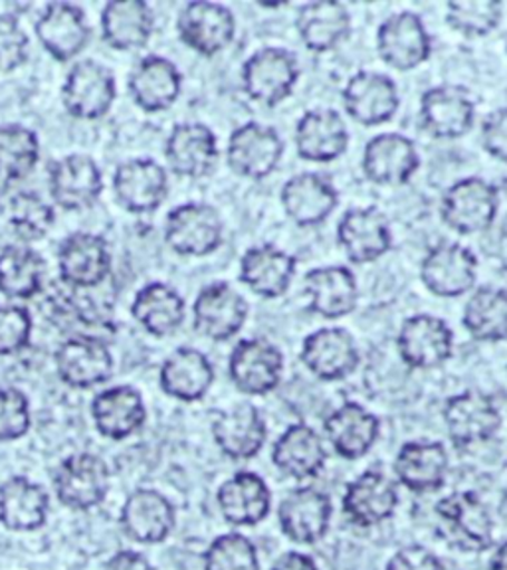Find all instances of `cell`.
<instances>
[{
	"label": "cell",
	"mask_w": 507,
	"mask_h": 570,
	"mask_svg": "<svg viewBox=\"0 0 507 570\" xmlns=\"http://www.w3.org/2000/svg\"><path fill=\"white\" fill-rule=\"evenodd\" d=\"M272 462L287 478L312 480L323 472L328 450L312 426L292 424L285 428L272 448Z\"/></svg>",
	"instance_id": "obj_31"
},
{
	"label": "cell",
	"mask_w": 507,
	"mask_h": 570,
	"mask_svg": "<svg viewBox=\"0 0 507 570\" xmlns=\"http://www.w3.org/2000/svg\"><path fill=\"white\" fill-rule=\"evenodd\" d=\"M135 321L155 337H167L185 321V302L167 284H149L139 289L131 305Z\"/></svg>",
	"instance_id": "obj_44"
},
{
	"label": "cell",
	"mask_w": 507,
	"mask_h": 570,
	"mask_svg": "<svg viewBox=\"0 0 507 570\" xmlns=\"http://www.w3.org/2000/svg\"><path fill=\"white\" fill-rule=\"evenodd\" d=\"M333 503L318 488L290 491L277 508V525L282 533L298 544H315L330 533Z\"/></svg>",
	"instance_id": "obj_8"
},
{
	"label": "cell",
	"mask_w": 507,
	"mask_h": 570,
	"mask_svg": "<svg viewBox=\"0 0 507 570\" xmlns=\"http://www.w3.org/2000/svg\"><path fill=\"white\" fill-rule=\"evenodd\" d=\"M267 570H321L313 557L300 551H287L277 557L274 564Z\"/></svg>",
	"instance_id": "obj_57"
},
{
	"label": "cell",
	"mask_w": 507,
	"mask_h": 570,
	"mask_svg": "<svg viewBox=\"0 0 507 570\" xmlns=\"http://www.w3.org/2000/svg\"><path fill=\"white\" fill-rule=\"evenodd\" d=\"M294 256L272 244L250 248L241 259L242 284L260 297H282L295 276Z\"/></svg>",
	"instance_id": "obj_36"
},
{
	"label": "cell",
	"mask_w": 507,
	"mask_h": 570,
	"mask_svg": "<svg viewBox=\"0 0 507 570\" xmlns=\"http://www.w3.org/2000/svg\"><path fill=\"white\" fill-rule=\"evenodd\" d=\"M45 259L27 246H7L0 252V294L10 299H30L42 289Z\"/></svg>",
	"instance_id": "obj_46"
},
{
	"label": "cell",
	"mask_w": 507,
	"mask_h": 570,
	"mask_svg": "<svg viewBox=\"0 0 507 570\" xmlns=\"http://www.w3.org/2000/svg\"><path fill=\"white\" fill-rule=\"evenodd\" d=\"M32 320L25 307L0 305V355L9 356L28 347Z\"/></svg>",
	"instance_id": "obj_52"
},
{
	"label": "cell",
	"mask_w": 507,
	"mask_h": 570,
	"mask_svg": "<svg viewBox=\"0 0 507 570\" xmlns=\"http://www.w3.org/2000/svg\"><path fill=\"white\" fill-rule=\"evenodd\" d=\"M298 35L312 52H328L345 40L351 30V18L341 2L320 0L305 4L298 14Z\"/></svg>",
	"instance_id": "obj_42"
},
{
	"label": "cell",
	"mask_w": 507,
	"mask_h": 570,
	"mask_svg": "<svg viewBox=\"0 0 507 570\" xmlns=\"http://www.w3.org/2000/svg\"><path fill=\"white\" fill-rule=\"evenodd\" d=\"M300 358L315 379L335 383L355 373L359 348L349 331L325 327L303 338Z\"/></svg>",
	"instance_id": "obj_14"
},
{
	"label": "cell",
	"mask_w": 507,
	"mask_h": 570,
	"mask_svg": "<svg viewBox=\"0 0 507 570\" xmlns=\"http://www.w3.org/2000/svg\"><path fill=\"white\" fill-rule=\"evenodd\" d=\"M323 432L335 454L353 462L373 450L381 434V422L365 406L345 402L323 420Z\"/></svg>",
	"instance_id": "obj_20"
},
{
	"label": "cell",
	"mask_w": 507,
	"mask_h": 570,
	"mask_svg": "<svg viewBox=\"0 0 507 570\" xmlns=\"http://www.w3.org/2000/svg\"><path fill=\"white\" fill-rule=\"evenodd\" d=\"M377 50L384 63L409 71L427 62L432 42L422 18L410 10L387 18L377 32Z\"/></svg>",
	"instance_id": "obj_9"
},
{
	"label": "cell",
	"mask_w": 507,
	"mask_h": 570,
	"mask_svg": "<svg viewBox=\"0 0 507 570\" xmlns=\"http://www.w3.org/2000/svg\"><path fill=\"white\" fill-rule=\"evenodd\" d=\"M104 178L96 160L86 155H70L50 170V195L66 210H81L98 200Z\"/></svg>",
	"instance_id": "obj_30"
},
{
	"label": "cell",
	"mask_w": 507,
	"mask_h": 570,
	"mask_svg": "<svg viewBox=\"0 0 507 570\" xmlns=\"http://www.w3.org/2000/svg\"><path fill=\"white\" fill-rule=\"evenodd\" d=\"M203 564L205 570H260L259 549L246 534L224 533L208 544Z\"/></svg>",
	"instance_id": "obj_48"
},
{
	"label": "cell",
	"mask_w": 507,
	"mask_h": 570,
	"mask_svg": "<svg viewBox=\"0 0 507 570\" xmlns=\"http://www.w3.org/2000/svg\"><path fill=\"white\" fill-rule=\"evenodd\" d=\"M228 374L242 394L264 396L282 381L284 355L266 338H244L232 348Z\"/></svg>",
	"instance_id": "obj_3"
},
{
	"label": "cell",
	"mask_w": 507,
	"mask_h": 570,
	"mask_svg": "<svg viewBox=\"0 0 507 570\" xmlns=\"http://www.w3.org/2000/svg\"><path fill=\"white\" fill-rule=\"evenodd\" d=\"M435 515L448 544L464 552H486L494 547V517L476 491H455L438 499Z\"/></svg>",
	"instance_id": "obj_1"
},
{
	"label": "cell",
	"mask_w": 507,
	"mask_h": 570,
	"mask_svg": "<svg viewBox=\"0 0 507 570\" xmlns=\"http://www.w3.org/2000/svg\"><path fill=\"white\" fill-rule=\"evenodd\" d=\"M282 206L298 226H315L338 206L339 195L330 180L315 173L295 175L282 188Z\"/></svg>",
	"instance_id": "obj_34"
},
{
	"label": "cell",
	"mask_w": 507,
	"mask_h": 570,
	"mask_svg": "<svg viewBox=\"0 0 507 570\" xmlns=\"http://www.w3.org/2000/svg\"><path fill=\"white\" fill-rule=\"evenodd\" d=\"M338 240L353 264H371L391 249V228L384 214L373 206L351 208L339 223Z\"/></svg>",
	"instance_id": "obj_23"
},
{
	"label": "cell",
	"mask_w": 507,
	"mask_h": 570,
	"mask_svg": "<svg viewBox=\"0 0 507 570\" xmlns=\"http://www.w3.org/2000/svg\"><path fill=\"white\" fill-rule=\"evenodd\" d=\"M284 142L280 139L276 129L267 125H242L231 135L226 157L228 167L241 177L264 178L276 169L282 159Z\"/></svg>",
	"instance_id": "obj_15"
},
{
	"label": "cell",
	"mask_w": 507,
	"mask_h": 570,
	"mask_svg": "<svg viewBox=\"0 0 507 570\" xmlns=\"http://www.w3.org/2000/svg\"><path fill=\"white\" fill-rule=\"evenodd\" d=\"M40 157L38 137L22 125H0V178L17 183L32 173Z\"/></svg>",
	"instance_id": "obj_47"
},
{
	"label": "cell",
	"mask_w": 507,
	"mask_h": 570,
	"mask_svg": "<svg viewBox=\"0 0 507 570\" xmlns=\"http://www.w3.org/2000/svg\"><path fill=\"white\" fill-rule=\"evenodd\" d=\"M56 368L64 384L71 389H91L106 383L114 373V356L96 337L80 335L64 343L56 353Z\"/></svg>",
	"instance_id": "obj_24"
},
{
	"label": "cell",
	"mask_w": 507,
	"mask_h": 570,
	"mask_svg": "<svg viewBox=\"0 0 507 570\" xmlns=\"http://www.w3.org/2000/svg\"><path fill=\"white\" fill-rule=\"evenodd\" d=\"M181 40L203 56L223 52L234 38V17L218 2L196 0L181 10L177 22Z\"/></svg>",
	"instance_id": "obj_17"
},
{
	"label": "cell",
	"mask_w": 507,
	"mask_h": 570,
	"mask_svg": "<svg viewBox=\"0 0 507 570\" xmlns=\"http://www.w3.org/2000/svg\"><path fill=\"white\" fill-rule=\"evenodd\" d=\"M399 505V485L381 470H367L349 481L341 509L351 525L369 529L391 519Z\"/></svg>",
	"instance_id": "obj_7"
},
{
	"label": "cell",
	"mask_w": 507,
	"mask_h": 570,
	"mask_svg": "<svg viewBox=\"0 0 507 570\" xmlns=\"http://www.w3.org/2000/svg\"><path fill=\"white\" fill-rule=\"evenodd\" d=\"M478 259L462 244H440L420 264V279L430 294L460 297L468 294L478 277Z\"/></svg>",
	"instance_id": "obj_12"
},
{
	"label": "cell",
	"mask_w": 507,
	"mask_h": 570,
	"mask_svg": "<svg viewBox=\"0 0 507 570\" xmlns=\"http://www.w3.org/2000/svg\"><path fill=\"white\" fill-rule=\"evenodd\" d=\"M501 20L498 0H456L448 2V24L466 36L490 35Z\"/></svg>",
	"instance_id": "obj_50"
},
{
	"label": "cell",
	"mask_w": 507,
	"mask_h": 570,
	"mask_svg": "<svg viewBox=\"0 0 507 570\" xmlns=\"http://www.w3.org/2000/svg\"><path fill=\"white\" fill-rule=\"evenodd\" d=\"M165 240L181 256H206L223 244V220L213 206L181 205L167 218Z\"/></svg>",
	"instance_id": "obj_10"
},
{
	"label": "cell",
	"mask_w": 507,
	"mask_h": 570,
	"mask_svg": "<svg viewBox=\"0 0 507 570\" xmlns=\"http://www.w3.org/2000/svg\"><path fill=\"white\" fill-rule=\"evenodd\" d=\"M499 195L484 178H462L446 190L442 218L458 234L488 230L498 214Z\"/></svg>",
	"instance_id": "obj_5"
},
{
	"label": "cell",
	"mask_w": 507,
	"mask_h": 570,
	"mask_svg": "<svg viewBox=\"0 0 507 570\" xmlns=\"http://www.w3.org/2000/svg\"><path fill=\"white\" fill-rule=\"evenodd\" d=\"M397 347L404 365L419 371L437 368L455 353V333L435 315H412L402 323Z\"/></svg>",
	"instance_id": "obj_11"
},
{
	"label": "cell",
	"mask_w": 507,
	"mask_h": 570,
	"mask_svg": "<svg viewBox=\"0 0 507 570\" xmlns=\"http://www.w3.org/2000/svg\"><path fill=\"white\" fill-rule=\"evenodd\" d=\"M506 46H507V40H506Z\"/></svg>",
	"instance_id": "obj_59"
},
{
	"label": "cell",
	"mask_w": 507,
	"mask_h": 570,
	"mask_svg": "<svg viewBox=\"0 0 507 570\" xmlns=\"http://www.w3.org/2000/svg\"><path fill=\"white\" fill-rule=\"evenodd\" d=\"M417 145L401 134H381L367 142L363 170L377 185H404L419 170Z\"/></svg>",
	"instance_id": "obj_29"
},
{
	"label": "cell",
	"mask_w": 507,
	"mask_h": 570,
	"mask_svg": "<svg viewBox=\"0 0 507 570\" xmlns=\"http://www.w3.org/2000/svg\"><path fill=\"white\" fill-rule=\"evenodd\" d=\"M28 36L18 20L10 14H0V71L17 70L27 62Z\"/></svg>",
	"instance_id": "obj_53"
},
{
	"label": "cell",
	"mask_w": 507,
	"mask_h": 570,
	"mask_svg": "<svg viewBox=\"0 0 507 570\" xmlns=\"http://www.w3.org/2000/svg\"><path fill=\"white\" fill-rule=\"evenodd\" d=\"M214 444L234 462L252 460L266 444V420L256 406L248 402L216 414L213 422Z\"/></svg>",
	"instance_id": "obj_18"
},
{
	"label": "cell",
	"mask_w": 507,
	"mask_h": 570,
	"mask_svg": "<svg viewBox=\"0 0 507 570\" xmlns=\"http://www.w3.org/2000/svg\"><path fill=\"white\" fill-rule=\"evenodd\" d=\"M348 127L335 109H313L295 125L298 155L313 163H328L348 149Z\"/></svg>",
	"instance_id": "obj_33"
},
{
	"label": "cell",
	"mask_w": 507,
	"mask_h": 570,
	"mask_svg": "<svg viewBox=\"0 0 507 570\" xmlns=\"http://www.w3.org/2000/svg\"><path fill=\"white\" fill-rule=\"evenodd\" d=\"M91 416L99 434L125 440L145 424V404L134 386H114L99 392L91 402Z\"/></svg>",
	"instance_id": "obj_41"
},
{
	"label": "cell",
	"mask_w": 507,
	"mask_h": 570,
	"mask_svg": "<svg viewBox=\"0 0 507 570\" xmlns=\"http://www.w3.org/2000/svg\"><path fill=\"white\" fill-rule=\"evenodd\" d=\"M36 36L56 60L68 62L86 48L89 27L81 9L70 2H52L36 22Z\"/></svg>",
	"instance_id": "obj_32"
},
{
	"label": "cell",
	"mask_w": 507,
	"mask_h": 570,
	"mask_svg": "<svg viewBox=\"0 0 507 570\" xmlns=\"http://www.w3.org/2000/svg\"><path fill=\"white\" fill-rule=\"evenodd\" d=\"M159 383L163 392L175 401H201L213 386L214 368L205 353L181 347L160 366Z\"/></svg>",
	"instance_id": "obj_38"
},
{
	"label": "cell",
	"mask_w": 507,
	"mask_h": 570,
	"mask_svg": "<svg viewBox=\"0 0 507 570\" xmlns=\"http://www.w3.org/2000/svg\"><path fill=\"white\" fill-rule=\"evenodd\" d=\"M32 424L27 394L17 389H0V442L27 436Z\"/></svg>",
	"instance_id": "obj_51"
},
{
	"label": "cell",
	"mask_w": 507,
	"mask_h": 570,
	"mask_svg": "<svg viewBox=\"0 0 507 570\" xmlns=\"http://www.w3.org/2000/svg\"><path fill=\"white\" fill-rule=\"evenodd\" d=\"M464 327L476 341L499 343L507 338V292L480 287L464 307Z\"/></svg>",
	"instance_id": "obj_45"
},
{
	"label": "cell",
	"mask_w": 507,
	"mask_h": 570,
	"mask_svg": "<svg viewBox=\"0 0 507 570\" xmlns=\"http://www.w3.org/2000/svg\"><path fill=\"white\" fill-rule=\"evenodd\" d=\"M343 107L357 124H387L399 109V91L384 73L359 71L343 89Z\"/></svg>",
	"instance_id": "obj_27"
},
{
	"label": "cell",
	"mask_w": 507,
	"mask_h": 570,
	"mask_svg": "<svg viewBox=\"0 0 507 570\" xmlns=\"http://www.w3.org/2000/svg\"><path fill=\"white\" fill-rule=\"evenodd\" d=\"M481 142L491 157L507 165V107L491 111L481 125Z\"/></svg>",
	"instance_id": "obj_55"
},
{
	"label": "cell",
	"mask_w": 507,
	"mask_h": 570,
	"mask_svg": "<svg viewBox=\"0 0 507 570\" xmlns=\"http://www.w3.org/2000/svg\"><path fill=\"white\" fill-rule=\"evenodd\" d=\"M58 266L64 284L80 289L98 287L109 276L111 254L101 236L76 232L60 246Z\"/></svg>",
	"instance_id": "obj_25"
},
{
	"label": "cell",
	"mask_w": 507,
	"mask_h": 570,
	"mask_svg": "<svg viewBox=\"0 0 507 570\" xmlns=\"http://www.w3.org/2000/svg\"><path fill=\"white\" fill-rule=\"evenodd\" d=\"M442 416L448 438L458 450L488 442L501 428L496 402L480 391H464L448 399Z\"/></svg>",
	"instance_id": "obj_2"
},
{
	"label": "cell",
	"mask_w": 507,
	"mask_h": 570,
	"mask_svg": "<svg viewBox=\"0 0 507 570\" xmlns=\"http://www.w3.org/2000/svg\"><path fill=\"white\" fill-rule=\"evenodd\" d=\"M170 169L181 177H205L218 159L213 131L203 124H181L170 131L165 147Z\"/></svg>",
	"instance_id": "obj_39"
},
{
	"label": "cell",
	"mask_w": 507,
	"mask_h": 570,
	"mask_svg": "<svg viewBox=\"0 0 507 570\" xmlns=\"http://www.w3.org/2000/svg\"><path fill=\"white\" fill-rule=\"evenodd\" d=\"M9 223L25 240H40L52 228V206L35 193H18L9 205Z\"/></svg>",
	"instance_id": "obj_49"
},
{
	"label": "cell",
	"mask_w": 507,
	"mask_h": 570,
	"mask_svg": "<svg viewBox=\"0 0 507 570\" xmlns=\"http://www.w3.org/2000/svg\"><path fill=\"white\" fill-rule=\"evenodd\" d=\"M183 78L178 73L177 66L160 56H147L135 66L129 91L134 96L135 104L147 114H157L163 109H169L177 101L181 94Z\"/></svg>",
	"instance_id": "obj_40"
},
{
	"label": "cell",
	"mask_w": 507,
	"mask_h": 570,
	"mask_svg": "<svg viewBox=\"0 0 507 570\" xmlns=\"http://www.w3.org/2000/svg\"><path fill=\"white\" fill-rule=\"evenodd\" d=\"M153 12L143 0H116L101 12V35L116 50H137L149 42Z\"/></svg>",
	"instance_id": "obj_43"
},
{
	"label": "cell",
	"mask_w": 507,
	"mask_h": 570,
	"mask_svg": "<svg viewBox=\"0 0 507 570\" xmlns=\"http://www.w3.org/2000/svg\"><path fill=\"white\" fill-rule=\"evenodd\" d=\"M450 468L445 445L432 440H410L402 444L392 463L394 478L412 493H430L445 488Z\"/></svg>",
	"instance_id": "obj_22"
},
{
	"label": "cell",
	"mask_w": 507,
	"mask_h": 570,
	"mask_svg": "<svg viewBox=\"0 0 507 570\" xmlns=\"http://www.w3.org/2000/svg\"><path fill=\"white\" fill-rule=\"evenodd\" d=\"M384 570H446L445 562L422 544L402 547L392 554Z\"/></svg>",
	"instance_id": "obj_54"
},
{
	"label": "cell",
	"mask_w": 507,
	"mask_h": 570,
	"mask_svg": "<svg viewBox=\"0 0 507 570\" xmlns=\"http://www.w3.org/2000/svg\"><path fill=\"white\" fill-rule=\"evenodd\" d=\"M104 570H155V567L142 552L119 551L106 562Z\"/></svg>",
	"instance_id": "obj_56"
},
{
	"label": "cell",
	"mask_w": 507,
	"mask_h": 570,
	"mask_svg": "<svg viewBox=\"0 0 507 570\" xmlns=\"http://www.w3.org/2000/svg\"><path fill=\"white\" fill-rule=\"evenodd\" d=\"M116 99L114 73L101 63H76L71 68L62 88V101L66 111L76 119H99L106 116Z\"/></svg>",
	"instance_id": "obj_13"
},
{
	"label": "cell",
	"mask_w": 507,
	"mask_h": 570,
	"mask_svg": "<svg viewBox=\"0 0 507 570\" xmlns=\"http://www.w3.org/2000/svg\"><path fill=\"white\" fill-rule=\"evenodd\" d=\"M50 498L42 485L14 475L0 485V523L9 531L30 533L45 527Z\"/></svg>",
	"instance_id": "obj_37"
},
{
	"label": "cell",
	"mask_w": 507,
	"mask_h": 570,
	"mask_svg": "<svg viewBox=\"0 0 507 570\" xmlns=\"http://www.w3.org/2000/svg\"><path fill=\"white\" fill-rule=\"evenodd\" d=\"M124 533L142 544L163 543L175 529L177 513L169 499L155 490H135L121 509Z\"/></svg>",
	"instance_id": "obj_26"
},
{
	"label": "cell",
	"mask_w": 507,
	"mask_h": 570,
	"mask_svg": "<svg viewBox=\"0 0 507 570\" xmlns=\"http://www.w3.org/2000/svg\"><path fill=\"white\" fill-rule=\"evenodd\" d=\"M58 501L76 511H88L104 503L109 491V470L99 455H68L53 473Z\"/></svg>",
	"instance_id": "obj_4"
},
{
	"label": "cell",
	"mask_w": 507,
	"mask_h": 570,
	"mask_svg": "<svg viewBox=\"0 0 507 570\" xmlns=\"http://www.w3.org/2000/svg\"><path fill=\"white\" fill-rule=\"evenodd\" d=\"M488 570H507V539L496 547V551L488 561Z\"/></svg>",
	"instance_id": "obj_58"
},
{
	"label": "cell",
	"mask_w": 507,
	"mask_h": 570,
	"mask_svg": "<svg viewBox=\"0 0 507 570\" xmlns=\"http://www.w3.org/2000/svg\"><path fill=\"white\" fill-rule=\"evenodd\" d=\"M224 521L232 527H256L272 511V491L256 472L242 470L216 491Z\"/></svg>",
	"instance_id": "obj_19"
},
{
	"label": "cell",
	"mask_w": 507,
	"mask_h": 570,
	"mask_svg": "<svg viewBox=\"0 0 507 570\" xmlns=\"http://www.w3.org/2000/svg\"><path fill=\"white\" fill-rule=\"evenodd\" d=\"M114 190L117 200L129 213L147 214L163 205L169 190V180L165 169L155 160H127L117 167Z\"/></svg>",
	"instance_id": "obj_28"
},
{
	"label": "cell",
	"mask_w": 507,
	"mask_h": 570,
	"mask_svg": "<svg viewBox=\"0 0 507 570\" xmlns=\"http://www.w3.org/2000/svg\"><path fill=\"white\" fill-rule=\"evenodd\" d=\"M300 70L294 53L282 48H262L242 68V83L250 99L262 106L284 101L298 81Z\"/></svg>",
	"instance_id": "obj_6"
},
{
	"label": "cell",
	"mask_w": 507,
	"mask_h": 570,
	"mask_svg": "<svg viewBox=\"0 0 507 570\" xmlns=\"http://www.w3.org/2000/svg\"><path fill=\"white\" fill-rule=\"evenodd\" d=\"M303 282L310 312L323 320H339L355 309L359 292L355 276L348 267H315L305 274Z\"/></svg>",
	"instance_id": "obj_35"
},
{
	"label": "cell",
	"mask_w": 507,
	"mask_h": 570,
	"mask_svg": "<svg viewBox=\"0 0 507 570\" xmlns=\"http://www.w3.org/2000/svg\"><path fill=\"white\" fill-rule=\"evenodd\" d=\"M476 116L472 98L460 86L428 89L420 99V124L438 139H456L470 131Z\"/></svg>",
	"instance_id": "obj_21"
},
{
	"label": "cell",
	"mask_w": 507,
	"mask_h": 570,
	"mask_svg": "<svg viewBox=\"0 0 507 570\" xmlns=\"http://www.w3.org/2000/svg\"><path fill=\"white\" fill-rule=\"evenodd\" d=\"M195 330L211 341H228L244 327L248 305L236 289L224 282L206 285L193 305Z\"/></svg>",
	"instance_id": "obj_16"
}]
</instances>
